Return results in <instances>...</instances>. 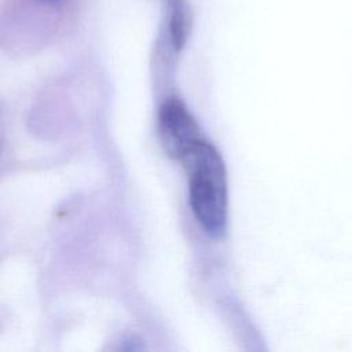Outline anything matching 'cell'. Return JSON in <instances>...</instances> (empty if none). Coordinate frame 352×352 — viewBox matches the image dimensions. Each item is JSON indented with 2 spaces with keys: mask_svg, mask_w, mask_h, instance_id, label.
I'll list each match as a JSON object with an SVG mask.
<instances>
[{
  "mask_svg": "<svg viewBox=\"0 0 352 352\" xmlns=\"http://www.w3.org/2000/svg\"><path fill=\"white\" fill-rule=\"evenodd\" d=\"M158 133L164 150L177 160H183L201 142L194 117L177 98H169L162 103L158 113Z\"/></svg>",
  "mask_w": 352,
  "mask_h": 352,
  "instance_id": "cell-2",
  "label": "cell"
},
{
  "mask_svg": "<svg viewBox=\"0 0 352 352\" xmlns=\"http://www.w3.org/2000/svg\"><path fill=\"white\" fill-rule=\"evenodd\" d=\"M169 4V33L175 50H182L188 32V12L184 0H168Z\"/></svg>",
  "mask_w": 352,
  "mask_h": 352,
  "instance_id": "cell-3",
  "label": "cell"
},
{
  "mask_svg": "<svg viewBox=\"0 0 352 352\" xmlns=\"http://www.w3.org/2000/svg\"><path fill=\"white\" fill-rule=\"evenodd\" d=\"M40 1H45V3H58V1H62V0H40Z\"/></svg>",
  "mask_w": 352,
  "mask_h": 352,
  "instance_id": "cell-4",
  "label": "cell"
},
{
  "mask_svg": "<svg viewBox=\"0 0 352 352\" xmlns=\"http://www.w3.org/2000/svg\"><path fill=\"white\" fill-rule=\"evenodd\" d=\"M190 173L188 201L204 231L220 238L227 227V180L219 151L201 140L182 160Z\"/></svg>",
  "mask_w": 352,
  "mask_h": 352,
  "instance_id": "cell-1",
  "label": "cell"
}]
</instances>
